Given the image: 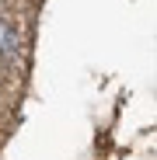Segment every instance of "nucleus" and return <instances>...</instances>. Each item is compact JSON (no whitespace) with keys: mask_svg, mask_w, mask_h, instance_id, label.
Listing matches in <instances>:
<instances>
[{"mask_svg":"<svg viewBox=\"0 0 157 160\" xmlns=\"http://www.w3.org/2000/svg\"><path fill=\"white\" fill-rule=\"evenodd\" d=\"M0 52H4V56H18V52H21V45H18V32L11 28L7 21H0Z\"/></svg>","mask_w":157,"mask_h":160,"instance_id":"obj_1","label":"nucleus"}]
</instances>
